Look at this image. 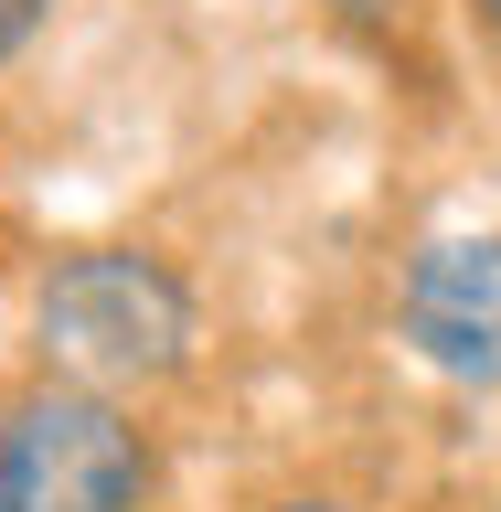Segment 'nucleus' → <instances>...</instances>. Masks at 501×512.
<instances>
[{"mask_svg":"<svg viewBox=\"0 0 501 512\" xmlns=\"http://www.w3.org/2000/svg\"><path fill=\"white\" fill-rule=\"evenodd\" d=\"M32 342L64 384H171L192 363V288L139 246H86L54 256V278L32 288Z\"/></svg>","mask_w":501,"mask_h":512,"instance_id":"obj_1","label":"nucleus"},{"mask_svg":"<svg viewBox=\"0 0 501 512\" xmlns=\"http://www.w3.org/2000/svg\"><path fill=\"white\" fill-rule=\"evenodd\" d=\"M150 438L96 384H32L0 406V512H139Z\"/></svg>","mask_w":501,"mask_h":512,"instance_id":"obj_2","label":"nucleus"},{"mask_svg":"<svg viewBox=\"0 0 501 512\" xmlns=\"http://www.w3.org/2000/svg\"><path fill=\"white\" fill-rule=\"evenodd\" d=\"M406 342L448 384H501V235H438L406 267Z\"/></svg>","mask_w":501,"mask_h":512,"instance_id":"obj_3","label":"nucleus"},{"mask_svg":"<svg viewBox=\"0 0 501 512\" xmlns=\"http://www.w3.org/2000/svg\"><path fill=\"white\" fill-rule=\"evenodd\" d=\"M43 11H54V0H0V64L22 54L32 32H43Z\"/></svg>","mask_w":501,"mask_h":512,"instance_id":"obj_4","label":"nucleus"},{"mask_svg":"<svg viewBox=\"0 0 501 512\" xmlns=\"http://www.w3.org/2000/svg\"><path fill=\"white\" fill-rule=\"evenodd\" d=\"M480 22H491V32H501V0H480Z\"/></svg>","mask_w":501,"mask_h":512,"instance_id":"obj_5","label":"nucleus"},{"mask_svg":"<svg viewBox=\"0 0 501 512\" xmlns=\"http://www.w3.org/2000/svg\"><path fill=\"white\" fill-rule=\"evenodd\" d=\"M288 512H342V502H288Z\"/></svg>","mask_w":501,"mask_h":512,"instance_id":"obj_6","label":"nucleus"}]
</instances>
